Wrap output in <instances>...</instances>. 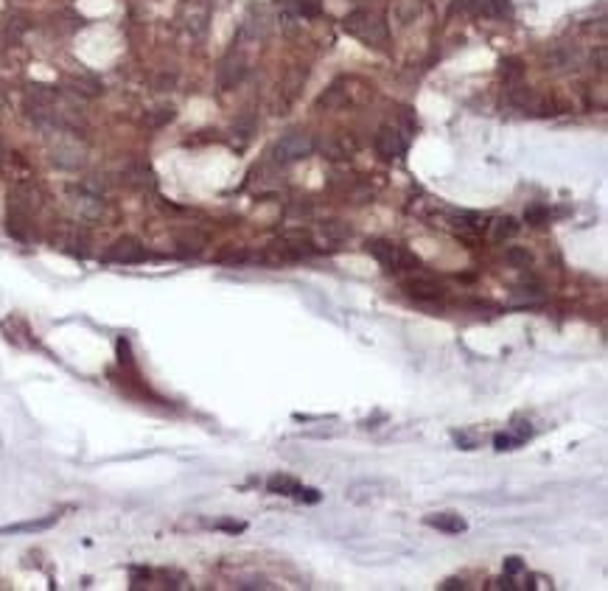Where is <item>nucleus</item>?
<instances>
[{"label":"nucleus","mask_w":608,"mask_h":591,"mask_svg":"<svg viewBox=\"0 0 608 591\" xmlns=\"http://www.w3.org/2000/svg\"><path fill=\"white\" fill-rule=\"evenodd\" d=\"M283 244H286V255L298 258V255H314V244H311V235L305 230H292L283 235Z\"/></svg>","instance_id":"obj_16"},{"label":"nucleus","mask_w":608,"mask_h":591,"mask_svg":"<svg viewBox=\"0 0 608 591\" xmlns=\"http://www.w3.org/2000/svg\"><path fill=\"white\" fill-rule=\"evenodd\" d=\"M320 235H322L328 244H345V241L353 235V230L345 222H339V219H331V222L320 224Z\"/></svg>","instance_id":"obj_19"},{"label":"nucleus","mask_w":608,"mask_h":591,"mask_svg":"<svg viewBox=\"0 0 608 591\" xmlns=\"http://www.w3.org/2000/svg\"><path fill=\"white\" fill-rule=\"evenodd\" d=\"M216 527H219V529H228V532H241V529H244L241 521H219Z\"/></svg>","instance_id":"obj_42"},{"label":"nucleus","mask_w":608,"mask_h":591,"mask_svg":"<svg viewBox=\"0 0 608 591\" xmlns=\"http://www.w3.org/2000/svg\"><path fill=\"white\" fill-rule=\"evenodd\" d=\"M345 31L353 34L356 40H362L365 45H373V48H384L387 45V23L381 20L379 11H370V8H356L345 17Z\"/></svg>","instance_id":"obj_1"},{"label":"nucleus","mask_w":608,"mask_h":591,"mask_svg":"<svg viewBox=\"0 0 608 591\" xmlns=\"http://www.w3.org/2000/svg\"><path fill=\"white\" fill-rule=\"evenodd\" d=\"M525 219H527V224H544L549 219V208H544V205H530V208L525 211Z\"/></svg>","instance_id":"obj_33"},{"label":"nucleus","mask_w":608,"mask_h":591,"mask_svg":"<svg viewBox=\"0 0 608 591\" xmlns=\"http://www.w3.org/2000/svg\"><path fill=\"white\" fill-rule=\"evenodd\" d=\"M314 148H317V144H314L311 135H305V132H289V135H283L275 144L272 154H275L278 163H298V160L308 157Z\"/></svg>","instance_id":"obj_4"},{"label":"nucleus","mask_w":608,"mask_h":591,"mask_svg":"<svg viewBox=\"0 0 608 591\" xmlns=\"http://www.w3.org/2000/svg\"><path fill=\"white\" fill-rule=\"evenodd\" d=\"M519 233V224L516 219H510V216H505V219H496L493 222V238H510V235H516Z\"/></svg>","instance_id":"obj_29"},{"label":"nucleus","mask_w":608,"mask_h":591,"mask_svg":"<svg viewBox=\"0 0 608 591\" xmlns=\"http://www.w3.org/2000/svg\"><path fill=\"white\" fill-rule=\"evenodd\" d=\"M71 208L76 211L81 219H87V222H95V219L104 216V199H101L98 194L84 191L81 185L71 191Z\"/></svg>","instance_id":"obj_9"},{"label":"nucleus","mask_w":608,"mask_h":591,"mask_svg":"<svg viewBox=\"0 0 608 591\" xmlns=\"http://www.w3.org/2000/svg\"><path fill=\"white\" fill-rule=\"evenodd\" d=\"M177 247H180V252L182 255H197V252H202V247H205V235H199V233H180L177 235Z\"/></svg>","instance_id":"obj_22"},{"label":"nucleus","mask_w":608,"mask_h":591,"mask_svg":"<svg viewBox=\"0 0 608 591\" xmlns=\"http://www.w3.org/2000/svg\"><path fill=\"white\" fill-rule=\"evenodd\" d=\"M238 589H269V583L264 580V578H252V580H241V583H235Z\"/></svg>","instance_id":"obj_40"},{"label":"nucleus","mask_w":608,"mask_h":591,"mask_svg":"<svg viewBox=\"0 0 608 591\" xmlns=\"http://www.w3.org/2000/svg\"><path fill=\"white\" fill-rule=\"evenodd\" d=\"M449 224L455 227L457 233H477L482 224H479V216L477 213H468V211H449Z\"/></svg>","instance_id":"obj_20"},{"label":"nucleus","mask_w":608,"mask_h":591,"mask_svg":"<svg viewBox=\"0 0 608 591\" xmlns=\"http://www.w3.org/2000/svg\"><path fill=\"white\" fill-rule=\"evenodd\" d=\"M174 84H177V76L174 74H160L154 78V90H157V93H168Z\"/></svg>","instance_id":"obj_36"},{"label":"nucleus","mask_w":608,"mask_h":591,"mask_svg":"<svg viewBox=\"0 0 608 591\" xmlns=\"http://www.w3.org/2000/svg\"><path fill=\"white\" fill-rule=\"evenodd\" d=\"M71 90L81 95V98H95V95H101V84L95 81V78H90V76H81V78H71Z\"/></svg>","instance_id":"obj_24"},{"label":"nucleus","mask_w":608,"mask_h":591,"mask_svg":"<svg viewBox=\"0 0 608 591\" xmlns=\"http://www.w3.org/2000/svg\"><path fill=\"white\" fill-rule=\"evenodd\" d=\"M418 14H421V3L418 0H401L398 8H395V20H398L401 28L409 25V23H415Z\"/></svg>","instance_id":"obj_25"},{"label":"nucleus","mask_w":608,"mask_h":591,"mask_svg":"<svg viewBox=\"0 0 608 591\" xmlns=\"http://www.w3.org/2000/svg\"><path fill=\"white\" fill-rule=\"evenodd\" d=\"M580 62H583V57H580V51L575 45H561L546 57V65L552 71H558V74L561 71H575V68H580Z\"/></svg>","instance_id":"obj_13"},{"label":"nucleus","mask_w":608,"mask_h":591,"mask_svg":"<svg viewBox=\"0 0 608 591\" xmlns=\"http://www.w3.org/2000/svg\"><path fill=\"white\" fill-rule=\"evenodd\" d=\"M267 491L278 493V496H292L298 491V482L292 476H286V474H275V476L267 479Z\"/></svg>","instance_id":"obj_23"},{"label":"nucleus","mask_w":608,"mask_h":591,"mask_svg":"<svg viewBox=\"0 0 608 591\" xmlns=\"http://www.w3.org/2000/svg\"><path fill=\"white\" fill-rule=\"evenodd\" d=\"M508 107L516 110V112H525V115H538V118L552 115V101L544 98V95H538V93H532L530 87L510 90L508 93Z\"/></svg>","instance_id":"obj_5"},{"label":"nucleus","mask_w":608,"mask_h":591,"mask_svg":"<svg viewBox=\"0 0 608 591\" xmlns=\"http://www.w3.org/2000/svg\"><path fill=\"white\" fill-rule=\"evenodd\" d=\"M493 443H496L499 451H510L513 445H519V440H516L513 435H496V438H493Z\"/></svg>","instance_id":"obj_38"},{"label":"nucleus","mask_w":608,"mask_h":591,"mask_svg":"<svg viewBox=\"0 0 608 591\" xmlns=\"http://www.w3.org/2000/svg\"><path fill=\"white\" fill-rule=\"evenodd\" d=\"M244 76H247V59H244L238 51H230L228 57L222 59V65H219V87H222V90H230V87H235Z\"/></svg>","instance_id":"obj_11"},{"label":"nucleus","mask_w":608,"mask_h":591,"mask_svg":"<svg viewBox=\"0 0 608 591\" xmlns=\"http://www.w3.org/2000/svg\"><path fill=\"white\" fill-rule=\"evenodd\" d=\"M68 250L84 255V252H87V235H84V233H71V235H68Z\"/></svg>","instance_id":"obj_35"},{"label":"nucleus","mask_w":608,"mask_h":591,"mask_svg":"<svg viewBox=\"0 0 608 591\" xmlns=\"http://www.w3.org/2000/svg\"><path fill=\"white\" fill-rule=\"evenodd\" d=\"M59 135L62 138H57V144L51 146V163L62 171H78L87 163V148L71 132H59Z\"/></svg>","instance_id":"obj_2"},{"label":"nucleus","mask_w":608,"mask_h":591,"mask_svg":"<svg viewBox=\"0 0 608 591\" xmlns=\"http://www.w3.org/2000/svg\"><path fill=\"white\" fill-rule=\"evenodd\" d=\"M8 205L14 211H23V213H34L40 205H42V188L34 182V180H23L11 188L8 194Z\"/></svg>","instance_id":"obj_6"},{"label":"nucleus","mask_w":608,"mask_h":591,"mask_svg":"<svg viewBox=\"0 0 608 591\" xmlns=\"http://www.w3.org/2000/svg\"><path fill=\"white\" fill-rule=\"evenodd\" d=\"M404 292L415 300H438L443 295V286L432 278H409V281H404Z\"/></svg>","instance_id":"obj_14"},{"label":"nucleus","mask_w":608,"mask_h":591,"mask_svg":"<svg viewBox=\"0 0 608 591\" xmlns=\"http://www.w3.org/2000/svg\"><path fill=\"white\" fill-rule=\"evenodd\" d=\"M477 8V0H455L452 3V11H462V14H474Z\"/></svg>","instance_id":"obj_39"},{"label":"nucleus","mask_w":608,"mask_h":591,"mask_svg":"<svg viewBox=\"0 0 608 591\" xmlns=\"http://www.w3.org/2000/svg\"><path fill=\"white\" fill-rule=\"evenodd\" d=\"M144 258H146V250H144V244H141L138 238H132V235L118 238V241L107 250V261H112V264H141Z\"/></svg>","instance_id":"obj_8"},{"label":"nucleus","mask_w":608,"mask_h":591,"mask_svg":"<svg viewBox=\"0 0 608 591\" xmlns=\"http://www.w3.org/2000/svg\"><path fill=\"white\" fill-rule=\"evenodd\" d=\"M387 493H390V485H387V482H381V479H362V482L348 485L345 499L353 502V505H368V502L384 499Z\"/></svg>","instance_id":"obj_7"},{"label":"nucleus","mask_w":608,"mask_h":591,"mask_svg":"<svg viewBox=\"0 0 608 591\" xmlns=\"http://www.w3.org/2000/svg\"><path fill=\"white\" fill-rule=\"evenodd\" d=\"M429 527H435V529H440V532H465L468 529V524H465V518L457 516V513H432V516L423 518Z\"/></svg>","instance_id":"obj_17"},{"label":"nucleus","mask_w":608,"mask_h":591,"mask_svg":"<svg viewBox=\"0 0 608 591\" xmlns=\"http://www.w3.org/2000/svg\"><path fill=\"white\" fill-rule=\"evenodd\" d=\"M522 74H525V68H522L519 59H502V76H505V81H516V78H522Z\"/></svg>","instance_id":"obj_32"},{"label":"nucleus","mask_w":608,"mask_h":591,"mask_svg":"<svg viewBox=\"0 0 608 591\" xmlns=\"http://www.w3.org/2000/svg\"><path fill=\"white\" fill-rule=\"evenodd\" d=\"M522 569H525V566H522L519 558H508V563H505V572H508V575H519Z\"/></svg>","instance_id":"obj_41"},{"label":"nucleus","mask_w":608,"mask_h":591,"mask_svg":"<svg viewBox=\"0 0 608 591\" xmlns=\"http://www.w3.org/2000/svg\"><path fill=\"white\" fill-rule=\"evenodd\" d=\"M320 151L328 157V160H351L353 151H356V144L345 135H334V138H325L320 144Z\"/></svg>","instance_id":"obj_15"},{"label":"nucleus","mask_w":608,"mask_h":591,"mask_svg":"<svg viewBox=\"0 0 608 591\" xmlns=\"http://www.w3.org/2000/svg\"><path fill=\"white\" fill-rule=\"evenodd\" d=\"M508 11V0H477V8L474 14H482V17H502Z\"/></svg>","instance_id":"obj_26"},{"label":"nucleus","mask_w":608,"mask_h":591,"mask_svg":"<svg viewBox=\"0 0 608 591\" xmlns=\"http://www.w3.org/2000/svg\"><path fill=\"white\" fill-rule=\"evenodd\" d=\"M8 233L14 235V238H20V241H28L31 238V227H28V213H23V211H14V208H8Z\"/></svg>","instance_id":"obj_21"},{"label":"nucleus","mask_w":608,"mask_h":591,"mask_svg":"<svg viewBox=\"0 0 608 591\" xmlns=\"http://www.w3.org/2000/svg\"><path fill=\"white\" fill-rule=\"evenodd\" d=\"M455 440H457L460 448L474 451V448H479V445H482V435H477V432H457Z\"/></svg>","instance_id":"obj_31"},{"label":"nucleus","mask_w":608,"mask_h":591,"mask_svg":"<svg viewBox=\"0 0 608 591\" xmlns=\"http://www.w3.org/2000/svg\"><path fill=\"white\" fill-rule=\"evenodd\" d=\"M6 157H8V151H6V146L0 144V171H3V165H6Z\"/></svg>","instance_id":"obj_44"},{"label":"nucleus","mask_w":608,"mask_h":591,"mask_svg":"<svg viewBox=\"0 0 608 591\" xmlns=\"http://www.w3.org/2000/svg\"><path fill=\"white\" fill-rule=\"evenodd\" d=\"M368 252L379 261L387 272H404V269H415V267H418V261H415L409 252H404L398 244L384 241V238L370 241V244H368Z\"/></svg>","instance_id":"obj_3"},{"label":"nucleus","mask_w":608,"mask_h":591,"mask_svg":"<svg viewBox=\"0 0 608 591\" xmlns=\"http://www.w3.org/2000/svg\"><path fill=\"white\" fill-rule=\"evenodd\" d=\"M505 261L510 264V267H519V269H527L532 264V252L527 247H510L508 252H505Z\"/></svg>","instance_id":"obj_28"},{"label":"nucleus","mask_w":608,"mask_h":591,"mask_svg":"<svg viewBox=\"0 0 608 591\" xmlns=\"http://www.w3.org/2000/svg\"><path fill=\"white\" fill-rule=\"evenodd\" d=\"M146 127H152V129H160V127H165V124H171L174 121V107H157L152 112H146Z\"/></svg>","instance_id":"obj_27"},{"label":"nucleus","mask_w":608,"mask_h":591,"mask_svg":"<svg viewBox=\"0 0 608 591\" xmlns=\"http://www.w3.org/2000/svg\"><path fill=\"white\" fill-rule=\"evenodd\" d=\"M292 496H295V499H300V502H308V505L320 502V493H317L314 488H300V485H298V491H295Z\"/></svg>","instance_id":"obj_37"},{"label":"nucleus","mask_w":608,"mask_h":591,"mask_svg":"<svg viewBox=\"0 0 608 591\" xmlns=\"http://www.w3.org/2000/svg\"><path fill=\"white\" fill-rule=\"evenodd\" d=\"M440 589H443V591L462 589V580H455V578H452V580H446V583H443V586H440Z\"/></svg>","instance_id":"obj_43"},{"label":"nucleus","mask_w":608,"mask_h":591,"mask_svg":"<svg viewBox=\"0 0 608 591\" xmlns=\"http://www.w3.org/2000/svg\"><path fill=\"white\" fill-rule=\"evenodd\" d=\"M182 28H185L194 40H199V37L208 31V6H202V3H188L185 11H182Z\"/></svg>","instance_id":"obj_12"},{"label":"nucleus","mask_w":608,"mask_h":591,"mask_svg":"<svg viewBox=\"0 0 608 591\" xmlns=\"http://www.w3.org/2000/svg\"><path fill=\"white\" fill-rule=\"evenodd\" d=\"M3 104H6V93L0 90V107H3Z\"/></svg>","instance_id":"obj_45"},{"label":"nucleus","mask_w":608,"mask_h":591,"mask_svg":"<svg viewBox=\"0 0 608 591\" xmlns=\"http://www.w3.org/2000/svg\"><path fill=\"white\" fill-rule=\"evenodd\" d=\"M127 180H129L132 185H152L154 182L152 171H149L146 165H132V168L127 171Z\"/></svg>","instance_id":"obj_30"},{"label":"nucleus","mask_w":608,"mask_h":591,"mask_svg":"<svg viewBox=\"0 0 608 591\" xmlns=\"http://www.w3.org/2000/svg\"><path fill=\"white\" fill-rule=\"evenodd\" d=\"M376 151H379L384 160H398L407 151V138L401 135L398 127L387 124V127H381L379 135H376Z\"/></svg>","instance_id":"obj_10"},{"label":"nucleus","mask_w":608,"mask_h":591,"mask_svg":"<svg viewBox=\"0 0 608 591\" xmlns=\"http://www.w3.org/2000/svg\"><path fill=\"white\" fill-rule=\"evenodd\" d=\"M345 101H348L345 81H337V84H331V87L317 98V107H320V110H325V112H331V110H339Z\"/></svg>","instance_id":"obj_18"},{"label":"nucleus","mask_w":608,"mask_h":591,"mask_svg":"<svg viewBox=\"0 0 608 591\" xmlns=\"http://www.w3.org/2000/svg\"><path fill=\"white\" fill-rule=\"evenodd\" d=\"M57 518H42V521H31V524H14V527H6V529H0V532H23V529H45V527H51Z\"/></svg>","instance_id":"obj_34"}]
</instances>
